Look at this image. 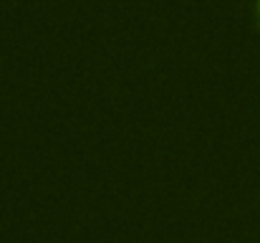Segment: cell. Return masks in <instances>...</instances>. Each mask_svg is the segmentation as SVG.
Returning <instances> with one entry per match:
<instances>
[{
  "instance_id": "obj_1",
  "label": "cell",
  "mask_w": 260,
  "mask_h": 243,
  "mask_svg": "<svg viewBox=\"0 0 260 243\" xmlns=\"http://www.w3.org/2000/svg\"><path fill=\"white\" fill-rule=\"evenodd\" d=\"M258 18H260V0H258Z\"/></svg>"
}]
</instances>
